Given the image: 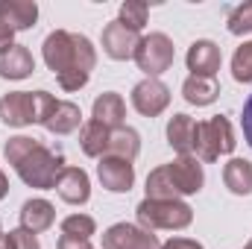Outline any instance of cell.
<instances>
[{
	"mask_svg": "<svg viewBox=\"0 0 252 249\" xmlns=\"http://www.w3.org/2000/svg\"><path fill=\"white\" fill-rule=\"evenodd\" d=\"M6 190H9V182H6V176H3V170H0V199L6 196Z\"/></svg>",
	"mask_w": 252,
	"mask_h": 249,
	"instance_id": "obj_34",
	"label": "cell"
},
{
	"mask_svg": "<svg viewBox=\"0 0 252 249\" xmlns=\"http://www.w3.org/2000/svg\"><path fill=\"white\" fill-rule=\"evenodd\" d=\"M241 126H244V138H247V144L252 147V94H250V100L244 103V115H241Z\"/></svg>",
	"mask_w": 252,
	"mask_h": 249,
	"instance_id": "obj_29",
	"label": "cell"
},
{
	"mask_svg": "<svg viewBox=\"0 0 252 249\" xmlns=\"http://www.w3.org/2000/svg\"><path fill=\"white\" fill-rule=\"evenodd\" d=\"M205 182L202 164L193 156H179L164 167H156L147 176V196L150 199H179L188 193H199Z\"/></svg>",
	"mask_w": 252,
	"mask_h": 249,
	"instance_id": "obj_3",
	"label": "cell"
},
{
	"mask_svg": "<svg viewBox=\"0 0 252 249\" xmlns=\"http://www.w3.org/2000/svg\"><path fill=\"white\" fill-rule=\"evenodd\" d=\"M38 18V6L32 0H0V24L18 30H30Z\"/></svg>",
	"mask_w": 252,
	"mask_h": 249,
	"instance_id": "obj_17",
	"label": "cell"
},
{
	"mask_svg": "<svg viewBox=\"0 0 252 249\" xmlns=\"http://www.w3.org/2000/svg\"><path fill=\"white\" fill-rule=\"evenodd\" d=\"M9 235H12V241H15V249H41L38 241H35V235L27 232V229H12Z\"/></svg>",
	"mask_w": 252,
	"mask_h": 249,
	"instance_id": "obj_28",
	"label": "cell"
},
{
	"mask_svg": "<svg viewBox=\"0 0 252 249\" xmlns=\"http://www.w3.org/2000/svg\"><path fill=\"white\" fill-rule=\"evenodd\" d=\"M6 161L15 167V173L21 176V182L38 190H50L56 187L59 176L64 170L62 153L47 150L41 141L30 138V135H15L6 141Z\"/></svg>",
	"mask_w": 252,
	"mask_h": 249,
	"instance_id": "obj_2",
	"label": "cell"
},
{
	"mask_svg": "<svg viewBox=\"0 0 252 249\" xmlns=\"http://www.w3.org/2000/svg\"><path fill=\"white\" fill-rule=\"evenodd\" d=\"M244 249H252V238H250V241H247V247H244Z\"/></svg>",
	"mask_w": 252,
	"mask_h": 249,
	"instance_id": "obj_35",
	"label": "cell"
},
{
	"mask_svg": "<svg viewBox=\"0 0 252 249\" xmlns=\"http://www.w3.org/2000/svg\"><path fill=\"white\" fill-rule=\"evenodd\" d=\"M35 70V59L24 44H12L0 53V76L3 79H27Z\"/></svg>",
	"mask_w": 252,
	"mask_h": 249,
	"instance_id": "obj_16",
	"label": "cell"
},
{
	"mask_svg": "<svg viewBox=\"0 0 252 249\" xmlns=\"http://www.w3.org/2000/svg\"><path fill=\"white\" fill-rule=\"evenodd\" d=\"M161 249H202V244H196L190 238H170L167 244H161Z\"/></svg>",
	"mask_w": 252,
	"mask_h": 249,
	"instance_id": "obj_30",
	"label": "cell"
},
{
	"mask_svg": "<svg viewBox=\"0 0 252 249\" xmlns=\"http://www.w3.org/2000/svg\"><path fill=\"white\" fill-rule=\"evenodd\" d=\"M138 41H141L138 32L129 30V27L121 24V21H112V24H106V30H103V50H106V56L115 59V62L135 59Z\"/></svg>",
	"mask_w": 252,
	"mask_h": 249,
	"instance_id": "obj_11",
	"label": "cell"
},
{
	"mask_svg": "<svg viewBox=\"0 0 252 249\" xmlns=\"http://www.w3.org/2000/svg\"><path fill=\"white\" fill-rule=\"evenodd\" d=\"M44 62L56 73L64 91H79L91 79L97 53L85 35L67 32V30H53L44 38Z\"/></svg>",
	"mask_w": 252,
	"mask_h": 249,
	"instance_id": "obj_1",
	"label": "cell"
},
{
	"mask_svg": "<svg viewBox=\"0 0 252 249\" xmlns=\"http://www.w3.org/2000/svg\"><path fill=\"white\" fill-rule=\"evenodd\" d=\"M118 21H121V24H126L129 30L141 32V30H144V24H147V3L126 0L124 6H121V18H118Z\"/></svg>",
	"mask_w": 252,
	"mask_h": 249,
	"instance_id": "obj_26",
	"label": "cell"
},
{
	"mask_svg": "<svg viewBox=\"0 0 252 249\" xmlns=\"http://www.w3.org/2000/svg\"><path fill=\"white\" fill-rule=\"evenodd\" d=\"M173 56H176V47L173 41L164 35V32H150L138 41V50H135V62L138 67L147 73V79H156L161 76L164 70H170L173 64Z\"/></svg>",
	"mask_w": 252,
	"mask_h": 249,
	"instance_id": "obj_7",
	"label": "cell"
},
{
	"mask_svg": "<svg viewBox=\"0 0 252 249\" xmlns=\"http://www.w3.org/2000/svg\"><path fill=\"white\" fill-rule=\"evenodd\" d=\"M35 124H41L47 132L53 135H70L76 132L82 124V112L76 103H67V100H56L53 94L47 91H35Z\"/></svg>",
	"mask_w": 252,
	"mask_h": 249,
	"instance_id": "obj_6",
	"label": "cell"
},
{
	"mask_svg": "<svg viewBox=\"0 0 252 249\" xmlns=\"http://www.w3.org/2000/svg\"><path fill=\"white\" fill-rule=\"evenodd\" d=\"M97 176H100L103 187L112 190V193H126V190H132V185H135V167H132V161L115 158V156H103L100 158Z\"/></svg>",
	"mask_w": 252,
	"mask_h": 249,
	"instance_id": "obj_12",
	"label": "cell"
},
{
	"mask_svg": "<svg viewBox=\"0 0 252 249\" xmlns=\"http://www.w3.org/2000/svg\"><path fill=\"white\" fill-rule=\"evenodd\" d=\"M94 232H97V223H94V217H88V214H70V217L62 220V235H67V238L88 241Z\"/></svg>",
	"mask_w": 252,
	"mask_h": 249,
	"instance_id": "obj_24",
	"label": "cell"
},
{
	"mask_svg": "<svg viewBox=\"0 0 252 249\" xmlns=\"http://www.w3.org/2000/svg\"><path fill=\"white\" fill-rule=\"evenodd\" d=\"M0 235H3V232H0Z\"/></svg>",
	"mask_w": 252,
	"mask_h": 249,
	"instance_id": "obj_36",
	"label": "cell"
},
{
	"mask_svg": "<svg viewBox=\"0 0 252 249\" xmlns=\"http://www.w3.org/2000/svg\"><path fill=\"white\" fill-rule=\"evenodd\" d=\"M193 220V208L182 199H144L138 202V223L144 229H188Z\"/></svg>",
	"mask_w": 252,
	"mask_h": 249,
	"instance_id": "obj_4",
	"label": "cell"
},
{
	"mask_svg": "<svg viewBox=\"0 0 252 249\" xmlns=\"http://www.w3.org/2000/svg\"><path fill=\"white\" fill-rule=\"evenodd\" d=\"M185 62H188L190 76H214V73L220 70L223 56H220V47H217L214 41L199 38V41H193V44L188 47Z\"/></svg>",
	"mask_w": 252,
	"mask_h": 249,
	"instance_id": "obj_13",
	"label": "cell"
},
{
	"mask_svg": "<svg viewBox=\"0 0 252 249\" xmlns=\"http://www.w3.org/2000/svg\"><path fill=\"white\" fill-rule=\"evenodd\" d=\"M12 38H15V30H12V27H6V24H0V53H3V50H9V47L15 44Z\"/></svg>",
	"mask_w": 252,
	"mask_h": 249,
	"instance_id": "obj_32",
	"label": "cell"
},
{
	"mask_svg": "<svg viewBox=\"0 0 252 249\" xmlns=\"http://www.w3.org/2000/svg\"><path fill=\"white\" fill-rule=\"evenodd\" d=\"M35 91H9L0 97V121L6 126H30L35 124Z\"/></svg>",
	"mask_w": 252,
	"mask_h": 249,
	"instance_id": "obj_10",
	"label": "cell"
},
{
	"mask_svg": "<svg viewBox=\"0 0 252 249\" xmlns=\"http://www.w3.org/2000/svg\"><path fill=\"white\" fill-rule=\"evenodd\" d=\"M103 249H161V244L144 226L115 223L103 232Z\"/></svg>",
	"mask_w": 252,
	"mask_h": 249,
	"instance_id": "obj_8",
	"label": "cell"
},
{
	"mask_svg": "<svg viewBox=\"0 0 252 249\" xmlns=\"http://www.w3.org/2000/svg\"><path fill=\"white\" fill-rule=\"evenodd\" d=\"M64 202L70 205H85L91 199V182H88V173L82 167H64L59 182L53 187Z\"/></svg>",
	"mask_w": 252,
	"mask_h": 249,
	"instance_id": "obj_14",
	"label": "cell"
},
{
	"mask_svg": "<svg viewBox=\"0 0 252 249\" xmlns=\"http://www.w3.org/2000/svg\"><path fill=\"white\" fill-rule=\"evenodd\" d=\"M56 220V208L47 202V199H27L21 205V229L32 232V235H41L53 226Z\"/></svg>",
	"mask_w": 252,
	"mask_h": 249,
	"instance_id": "obj_15",
	"label": "cell"
},
{
	"mask_svg": "<svg viewBox=\"0 0 252 249\" xmlns=\"http://www.w3.org/2000/svg\"><path fill=\"white\" fill-rule=\"evenodd\" d=\"M109 132H112V129H106L103 124L88 121V124L82 126V132H79V147H82V153L91 156V158H103V156H106V147H109Z\"/></svg>",
	"mask_w": 252,
	"mask_h": 249,
	"instance_id": "obj_23",
	"label": "cell"
},
{
	"mask_svg": "<svg viewBox=\"0 0 252 249\" xmlns=\"http://www.w3.org/2000/svg\"><path fill=\"white\" fill-rule=\"evenodd\" d=\"M229 32L232 35H244L252 32V0L250 3H241L229 12Z\"/></svg>",
	"mask_w": 252,
	"mask_h": 249,
	"instance_id": "obj_27",
	"label": "cell"
},
{
	"mask_svg": "<svg viewBox=\"0 0 252 249\" xmlns=\"http://www.w3.org/2000/svg\"><path fill=\"white\" fill-rule=\"evenodd\" d=\"M232 76L238 82H252V41H244L232 56Z\"/></svg>",
	"mask_w": 252,
	"mask_h": 249,
	"instance_id": "obj_25",
	"label": "cell"
},
{
	"mask_svg": "<svg viewBox=\"0 0 252 249\" xmlns=\"http://www.w3.org/2000/svg\"><path fill=\"white\" fill-rule=\"evenodd\" d=\"M141 153V135L129 126L121 129H112L109 132V147H106V156H115V158H126V161H135Z\"/></svg>",
	"mask_w": 252,
	"mask_h": 249,
	"instance_id": "obj_20",
	"label": "cell"
},
{
	"mask_svg": "<svg viewBox=\"0 0 252 249\" xmlns=\"http://www.w3.org/2000/svg\"><path fill=\"white\" fill-rule=\"evenodd\" d=\"M132 106L144 118H158L170 106V88L161 79H141L132 88Z\"/></svg>",
	"mask_w": 252,
	"mask_h": 249,
	"instance_id": "obj_9",
	"label": "cell"
},
{
	"mask_svg": "<svg viewBox=\"0 0 252 249\" xmlns=\"http://www.w3.org/2000/svg\"><path fill=\"white\" fill-rule=\"evenodd\" d=\"M193 138H196V121L188 115H173L167 124V144L179 153V156H190L193 153Z\"/></svg>",
	"mask_w": 252,
	"mask_h": 249,
	"instance_id": "obj_19",
	"label": "cell"
},
{
	"mask_svg": "<svg viewBox=\"0 0 252 249\" xmlns=\"http://www.w3.org/2000/svg\"><path fill=\"white\" fill-rule=\"evenodd\" d=\"M223 182L232 193L238 196H250L252 193V164L247 158H232L223 167Z\"/></svg>",
	"mask_w": 252,
	"mask_h": 249,
	"instance_id": "obj_22",
	"label": "cell"
},
{
	"mask_svg": "<svg viewBox=\"0 0 252 249\" xmlns=\"http://www.w3.org/2000/svg\"><path fill=\"white\" fill-rule=\"evenodd\" d=\"M59 249H94L88 241H76V238H67V235H62L59 238Z\"/></svg>",
	"mask_w": 252,
	"mask_h": 249,
	"instance_id": "obj_31",
	"label": "cell"
},
{
	"mask_svg": "<svg viewBox=\"0 0 252 249\" xmlns=\"http://www.w3.org/2000/svg\"><path fill=\"white\" fill-rule=\"evenodd\" d=\"M126 118V106H124V97L115 94V91H106L94 100V118L97 124H103L106 129H121Z\"/></svg>",
	"mask_w": 252,
	"mask_h": 249,
	"instance_id": "obj_18",
	"label": "cell"
},
{
	"mask_svg": "<svg viewBox=\"0 0 252 249\" xmlns=\"http://www.w3.org/2000/svg\"><path fill=\"white\" fill-rule=\"evenodd\" d=\"M0 249H15V241H12V235H0Z\"/></svg>",
	"mask_w": 252,
	"mask_h": 249,
	"instance_id": "obj_33",
	"label": "cell"
},
{
	"mask_svg": "<svg viewBox=\"0 0 252 249\" xmlns=\"http://www.w3.org/2000/svg\"><path fill=\"white\" fill-rule=\"evenodd\" d=\"M235 129L232 124L217 115L211 121H202L196 124V138H193V153L199 161H217L220 156H229L235 150Z\"/></svg>",
	"mask_w": 252,
	"mask_h": 249,
	"instance_id": "obj_5",
	"label": "cell"
},
{
	"mask_svg": "<svg viewBox=\"0 0 252 249\" xmlns=\"http://www.w3.org/2000/svg\"><path fill=\"white\" fill-rule=\"evenodd\" d=\"M182 94L190 106H211L220 97V85L214 76H188L182 85Z\"/></svg>",
	"mask_w": 252,
	"mask_h": 249,
	"instance_id": "obj_21",
	"label": "cell"
}]
</instances>
